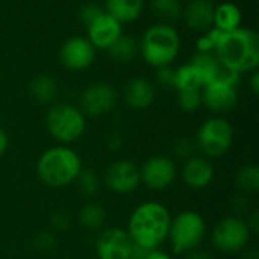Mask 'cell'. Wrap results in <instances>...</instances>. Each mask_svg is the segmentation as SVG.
Masks as SVG:
<instances>
[{"label":"cell","mask_w":259,"mask_h":259,"mask_svg":"<svg viewBox=\"0 0 259 259\" xmlns=\"http://www.w3.org/2000/svg\"><path fill=\"white\" fill-rule=\"evenodd\" d=\"M170 209L161 202H143L134 208L127 220V234L134 244L147 250L159 249L168 238Z\"/></svg>","instance_id":"1"},{"label":"cell","mask_w":259,"mask_h":259,"mask_svg":"<svg viewBox=\"0 0 259 259\" xmlns=\"http://www.w3.org/2000/svg\"><path fill=\"white\" fill-rule=\"evenodd\" d=\"M214 53L228 70L240 76L243 73H252L259 65L258 33L247 27L225 32L219 38Z\"/></svg>","instance_id":"2"},{"label":"cell","mask_w":259,"mask_h":259,"mask_svg":"<svg viewBox=\"0 0 259 259\" xmlns=\"http://www.w3.org/2000/svg\"><path fill=\"white\" fill-rule=\"evenodd\" d=\"M83 168L80 155L70 146L58 144L46 149L36 159L38 179L50 188H65L76 182Z\"/></svg>","instance_id":"3"},{"label":"cell","mask_w":259,"mask_h":259,"mask_svg":"<svg viewBox=\"0 0 259 259\" xmlns=\"http://www.w3.org/2000/svg\"><path fill=\"white\" fill-rule=\"evenodd\" d=\"M143 59L155 67H167L175 62L181 52V36L175 26L156 23L147 27L138 44Z\"/></svg>","instance_id":"4"},{"label":"cell","mask_w":259,"mask_h":259,"mask_svg":"<svg viewBox=\"0 0 259 259\" xmlns=\"http://www.w3.org/2000/svg\"><path fill=\"white\" fill-rule=\"evenodd\" d=\"M206 232L208 226L203 215L194 209H184L171 217L167 241H170L175 255L185 256L202 246Z\"/></svg>","instance_id":"5"},{"label":"cell","mask_w":259,"mask_h":259,"mask_svg":"<svg viewBox=\"0 0 259 259\" xmlns=\"http://www.w3.org/2000/svg\"><path fill=\"white\" fill-rule=\"evenodd\" d=\"M46 127L58 144L70 146L83 137L87 131V117L74 105L58 103L49 109Z\"/></svg>","instance_id":"6"},{"label":"cell","mask_w":259,"mask_h":259,"mask_svg":"<svg viewBox=\"0 0 259 259\" xmlns=\"http://www.w3.org/2000/svg\"><path fill=\"white\" fill-rule=\"evenodd\" d=\"M196 149L200 155L212 159L220 158L229 152L234 144V127L222 115H214L205 120L194 137Z\"/></svg>","instance_id":"7"},{"label":"cell","mask_w":259,"mask_h":259,"mask_svg":"<svg viewBox=\"0 0 259 259\" xmlns=\"http://www.w3.org/2000/svg\"><path fill=\"white\" fill-rule=\"evenodd\" d=\"M252 240V232L246 220L240 215H229L222 219L211 232L212 247L226 255L241 253L249 247Z\"/></svg>","instance_id":"8"},{"label":"cell","mask_w":259,"mask_h":259,"mask_svg":"<svg viewBox=\"0 0 259 259\" xmlns=\"http://www.w3.org/2000/svg\"><path fill=\"white\" fill-rule=\"evenodd\" d=\"M141 184L150 191H165L178 179V165L173 158L153 155L140 167Z\"/></svg>","instance_id":"9"},{"label":"cell","mask_w":259,"mask_h":259,"mask_svg":"<svg viewBox=\"0 0 259 259\" xmlns=\"http://www.w3.org/2000/svg\"><path fill=\"white\" fill-rule=\"evenodd\" d=\"M103 184L111 193L131 194L141 185L140 165L132 159H117L105 170Z\"/></svg>","instance_id":"10"},{"label":"cell","mask_w":259,"mask_h":259,"mask_svg":"<svg viewBox=\"0 0 259 259\" xmlns=\"http://www.w3.org/2000/svg\"><path fill=\"white\" fill-rule=\"evenodd\" d=\"M134 241L123 228H103L94 243L97 259H129Z\"/></svg>","instance_id":"11"},{"label":"cell","mask_w":259,"mask_h":259,"mask_svg":"<svg viewBox=\"0 0 259 259\" xmlns=\"http://www.w3.org/2000/svg\"><path fill=\"white\" fill-rule=\"evenodd\" d=\"M118 100V94L109 83L96 82L88 85L80 94L79 109L85 117H100L111 112Z\"/></svg>","instance_id":"12"},{"label":"cell","mask_w":259,"mask_h":259,"mask_svg":"<svg viewBox=\"0 0 259 259\" xmlns=\"http://www.w3.org/2000/svg\"><path fill=\"white\" fill-rule=\"evenodd\" d=\"M94 59L96 49L83 36H71L61 46L59 61L70 71L87 70L93 65Z\"/></svg>","instance_id":"13"},{"label":"cell","mask_w":259,"mask_h":259,"mask_svg":"<svg viewBox=\"0 0 259 259\" xmlns=\"http://www.w3.org/2000/svg\"><path fill=\"white\" fill-rule=\"evenodd\" d=\"M202 105L211 112L222 115L232 111L238 103L237 87L222 80H212L202 88Z\"/></svg>","instance_id":"14"},{"label":"cell","mask_w":259,"mask_h":259,"mask_svg":"<svg viewBox=\"0 0 259 259\" xmlns=\"http://www.w3.org/2000/svg\"><path fill=\"white\" fill-rule=\"evenodd\" d=\"M178 176H181L182 182L190 190L202 191L214 182L215 167L209 158L203 155H193L184 161Z\"/></svg>","instance_id":"15"},{"label":"cell","mask_w":259,"mask_h":259,"mask_svg":"<svg viewBox=\"0 0 259 259\" xmlns=\"http://www.w3.org/2000/svg\"><path fill=\"white\" fill-rule=\"evenodd\" d=\"M121 33L123 24L105 11L87 26V39L94 49L108 50Z\"/></svg>","instance_id":"16"},{"label":"cell","mask_w":259,"mask_h":259,"mask_svg":"<svg viewBox=\"0 0 259 259\" xmlns=\"http://www.w3.org/2000/svg\"><path fill=\"white\" fill-rule=\"evenodd\" d=\"M215 5L211 0H190L182 8V17L185 24L194 32H206L212 27Z\"/></svg>","instance_id":"17"},{"label":"cell","mask_w":259,"mask_h":259,"mask_svg":"<svg viewBox=\"0 0 259 259\" xmlns=\"http://www.w3.org/2000/svg\"><path fill=\"white\" fill-rule=\"evenodd\" d=\"M156 97L155 87L144 77H134L127 80L123 88V99L132 109H147L153 105Z\"/></svg>","instance_id":"18"},{"label":"cell","mask_w":259,"mask_h":259,"mask_svg":"<svg viewBox=\"0 0 259 259\" xmlns=\"http://www.w3.org/2000/svg\"><path fill=\"white\" fill-rule=\"evenodd\" d=\"M143 11L144 0H105V12L112 15L121 24L138 20Z\"/></svg>","instance_id":"19"},{"label":"cell","mask_w":259,"mask_h":259,"mask_svg":"<svg viewBox=\"0 0 259 259\" xmlns=\"http://www.w3.org/2000/svg\"><path fill=\"white\" fill-rule=\"evenodd\" d=\"M241 20H243L241 9L232 2H223L214 8L212 26L223 33L241 27Z\"/></svg>","instance_id":"20"},{"label":"cell","mask_w":259,"mask_h":259,"mask_svg":"<svg viewBox=\"0 0 259 259\" xmlns=\"http://www.w3.org/2000/svg\"><path fill=\"white\" fill-rule=\"evenodd\" d=\"M205 87V77L202 76L200 70L190 64H184L179 68H175V83L173 90L178 93L181 91H202Z\"/></svg>","instance_id":"21"},{"label":"cell","mask_w":259,"mask_h":259,"mask_svg":"<svg viewBox=\"0 0 259 259\" xmlns=\"http://www.w3.org/2000/svg\"><path fill=\"white\" fill-rule=\"evenodd\" d=\"M29 93L39 105H52L58 96V83L52 76H36L29 83Z\"/></svg>","instance_id":"22"},{"label":"cell","mask_w":259,"mask_h":259,"mask_svg":"<svg viewBox=\"0 0 259 259\" xmlns=\"http://www.w3.org/2000/svg\"><path fill=\"white\" fill-rule=\"evenodd\" d=\"M77 222L85 231H100L106 222V211L96 202L85 203L77 212Z\"/></svg>","instance_id":"23"},{"label":"cell","mask_w":259,"mask_h":259,"mask_svg":"<svg viewBox=\"0 0 259 259\" xmlns=\"http://www.w3.org/2000/svg\"><path fill=\"white\" fill-rule=\"evenodd\" d=\"M106 52L112 58V61L124 64V62H131L132 59H135V56L140 52V47L134 36L121 33Z\"/></svg>","instance_id":"24"},{"label":"cell","mask_w":259,"mask_h":259,"mask_svg":"<svg viewBox=\"0 0 259 259\" xmlns=\"http://www.w3.org/2000/svg\"><path fill=\"white\" fill-rule=\"evenodd\" d=\"M152 9L161 23L170 24L182 17V5L179 0H152Z\"/></svg>","instance_id":"25"},{"label":"cell","mask_w":259,"mask_h":259,"mask_svg":"<svg viewBox=\"0 0 259 259\" xmlns=\"http://www.w3.org/2000/svg\"><path fill=\"white\" fill-rule=\"evenodd\" d=\"M235 182L238 185V188L246 193V194H252V193H258L259 190V168L253 164L244 165L237 171L235 176Z\"/></svg>","instance_id":"26"},{"label":"cell","mask_w":259,"mask_h":259,"mask_svg":"<svg viewBox=\"0 0 259 259\" xmlns=\"http://www.w3.org/2000/svg\"><path fill=\"white\" fill-rule=\"evenodd\" d=\"M76 182L85 197H94L100 191V176L93 168H82Z\"/></svg>","instance_id":"27"},{"label":"cell","mask_w":259,"mask_h":259,"mask_svg":"<svg viewBox=\"0 0 259 259\" xmlns=\"http://www.w3.org/2000/svg\"><path fill=\"white\" fill-rule=\"evenodd\" d=\"M178 105L184 112H196L202 106L200 91H181L178 93Z\"/></svg>","instance_id":"28"},{"label":"cell","mask_w":259,"mask_h":259,"mask_svg":"<svg viewBox=\"0 0 259 259\" xmlns=\"http://www.w3.org/2000/svg\"><path fill=\"white\" fill-rule=\"evenodd\" d=\"M58 244V238L53 231H42L35 235L33 246L41 252H52Z\"/></svg>","instance_id":"29"},{"label":"cell","mask_w":259,"mask_h":259,"mask_svg":"<svg viewBox=\"0 0 259 259\" xmlns=\"http://www.w3.org/2000/svg\"><path fill=\"white\" fill-rule=\"evenodd\" d=\"M194 150H196V144L190 138H179L173 144V153L181 161H185V159L191 158L194 155Z\"/></svg>","instance_id":"30"},{"label":"cell","mask_w":259,"mask_h":259,"mask_svg":"<svg viewBox=\"0 0 259 259\" xmlns=\"http://www.w3.org/2000/svg\"><path fill=\"white\" fill-rule=\"evenodd\" d=\"M105 9H102L99 5H96V3H88V5H85L80 11H79V18L82 20V23L85 24V26H88L93 20H96L102 12H103Z\"/></svg>","instance_id":"31"},{"label":"cell","mask_w":259,"mask_h":259,"mask_svg":"<svg viewBox=\"0 0 259 259\" xmlns=\"http://www.w3.org/2000/svg\"><path fill=\"white\" fill-rule=\"evenodd\" d=\"M156 82L164 88H173L175 83V68L171 65L156 68Z\"/></svg>","instance_id":"32"},{"label":"cell","mask_w":259,"mask_h":259,"mask_svg":"<svg viewBox=\"0 0 259 259\" xmlns=\"http://www.w3.org/2000/svg\"><path fill=\"white\" fill-rule=\"evenodd\" d=\"M50 223H52V229L53 232H64L70 229V217L65 212H55L50 217Z\"/></svg>","instance_id":"33"},{"label":"cell","mask_w":259,"mask_h":259,"mask_svg":"<svg viewBox=\"0 0 259 259\" xmlns=\"http://www.w3.org/2000/svg\"><path fill=\"white\" fill-rule=\"evenodd\" d=\"M185 259H214V256H212L211 252L203 250V249L199 247V249H196V250L187 253V255H185Z\"/></svg>","instance_id":"34"},{"label":"cell","mask_w":259,"mask_h":259,"mask_svg":"<svg viewBox=\"0 0 259 259\" xmlns=\"http://www.w3.org/2000/svg\"><path fill=\"white\" fill-rule=\"evenodd\" d=\"M8 147H9V137L6 131L0 126V156H3L8 152Z\"/></svg>","instance_id":"35"},{"label":"cell","mask_w":259,"mask_h":259,"mask_svg":"<svg viewBox=\"0 0 259 259\" xmlns=\"http://www.w3.org/2000/svg\"><path fill=\"white\" fill-rule=\"evenodd\" d=\"M146 259H175L171 256V253L161 250V249H155V250H149L147 258Z\"/></svg>","instance_id":"36"},{"label":"cell","mask_w":259,"mask_h":259,"mask_svg":"<svg viewBox=\"0 0 259 259\" xmlns=\"http://www.w3.org/2000/svg\"><path fill=\"white\" fill-rule=\"evenodd\" d=\"M147 253H149V250H147V249H144V247H141V246L134 244L129 259H146L147 258Z\"/></svg>","instance_id":"37"},{"label":"cell","mask_w":259,"mask_h":259,"mask_svg":"<svg viewBox=\"0 0 259 259\" xmlns=\"http://www.w3.org/2000/svg\"><path fill=\"white\" fill-rule=\"evenodd\" d=\"M249 87H250V90H252V93L253 94H258L259 93V73L255 70V71H252V74H250V79H249Z\"/></svg>","instance_id":"38"},{"label":"cell","mask_w":259,"mask_h":259,"mask_svg":"<svg viewBox=\"0 0 259 259\" xmlns=\"http://www.w3.org/2000/svg\"><path fill=\"white\" fill-rule=\"evenodd\" d=\"M115 143L121 144V138H120V137H117V135L109 137V140H108V147H109L111 150H117V149H118V146H117Z\"/></svg>","instance_id":"39"},{"label":"cell","mask_w":259,"mask_h":259,"mask_svg":"<svg viewBox=\"0 0 259 259\" xmlns=\"http://www.w3.org/2000/svg\"><path fill=\"white\" fill-rule=\"evenodd\" d=\"M241 253H244V259H259V255L256 250H249V247H246Z\"/></svg>","instance_id":"40"},{"label":"cell","mask_w":259,"mask_h":259,"mask_svg":"<svg viewBox=\"0 0 259 259\" xmlns=\"http://www.w3.org/2000/svg\"><path fill=\"white\" fill-rule=\"evenodd\" d=\"M61 259H70V258H61Z\"/></svg>","instance_id":"41"}]
</instances>
